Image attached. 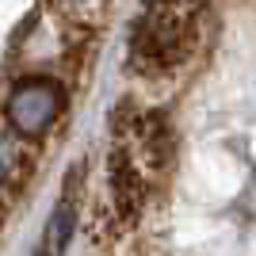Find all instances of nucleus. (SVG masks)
Returning <instances> with one entry per match:
<instances>
[{
  "mask_svg": "<svg viewBox=\"0 0 256 256\" xmlns=\"http://www.w3.org/2000/svg\"><path fill=\"white\" fill-rule=\"evenodd\" d=\"M62 107V88L46 76H27L8 100V118L20 134H42Z\"/></svg>",
  "mask_w": 256,
  "mask_h": 256,
  "instance_id": "nucleus-1",
  "label": "nucleus"
},
{
  "mask_svg": "<svg viewBox=\"0 0 256 256\" xmlns=\"http://www.w3.org/2000/svg\"><path fill=\"white\" fill-rule=\"evenodd\" d=\"M73 234V203H62L54 210L50 226H46V237H42V256H62L65 252V241Z\"/></svg>",
  "mask_w": 256,
  "mask_h": 256,
  "instance_id": "nucleus-2",
  "label": "nucleus"
},
{
  "mask_svg": "<svg viewBox=\"0 0 256 256\" xmlns=\"http://www.w3.org/2000/svg\"><path fill=\"white\" fill-rule=\"evenodd\" d=\"M12 157H16V153H12V146L4 138H0V176H4V172L12 168Z\"/></svg>",
  "mask_w": 256,
  "mask_h": 256,
  "instance_id": "nucleus-3",
  "label": "nucleus"
}]
</instances>
